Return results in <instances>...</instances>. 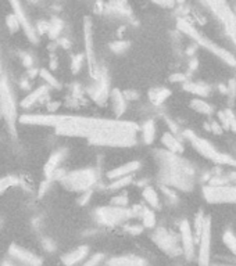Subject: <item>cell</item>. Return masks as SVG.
Instances as JSON below:
<instances>
[{"instance_id": "cell-2", "label": "cell", "mask_w": 236, "mask_h": 266, "mask_svg": "<svg viewBox=\"0 0 236 266\" xmlns=\"http://www.w3.org/2000/svg\"><path fill=\"white\" fill-rule=\"evenodd\" d=\"M162 168V180L164 185L172 186L180 190H192L194 185V169L185 160L170 151H156Z\"/></svg>"}, {"instance_id": "cell-36", "label": "cell", "mask_w": 236, "mask_h": 266, "mask_svg": "<svg viewBox=\"0 0 236 266\" xmlns=\"http://www.w3.org/2000/svg\"><path fill=\"white\" fill-rule=\"evenodd\" d=\"M39 74H40V76L44 78V81L46 82L48 85H50V86H53V87L58 86V81H57V78H54L53 75L50 74L48 69H40V71H39Z\"/></svg>"}, {"instance_id": "cell-7", "label": "cell", "mask_w": 236, "mask_h": 266, "mask_svg": "<svg viewBox=\"0 0 236 266\" xmlns=\"http://www.w3.org/2000/svg\"><path fill=\"white\" fill-rule=\"evenodd\" d=\"M134 217H135V214L132 210H128L125 207H116V205L103 207L94 212L96 221L102 225H106V226H116V225L130 221V218Z\"/></svg>"}, {"instance_id": "cell-30", "label": "cell", "mask_w": 236, "mask_h": 266, "mask_svg": "<svg viewBox=\"0 0 236 266\" xmlns=\"http://www.w3.org/2000/svg\"><path fill=\"white\" fill-rule=\"evenodd\" d=\"M140 217H142V222H143V226H144V228H148V229L154 228L156 215H154V212H153V211L143 207L142 211H140Z\"/></svg>"}, {"instance_id": "cell-41", "label": "cell", "mask_w": 236, "mask_h": 266, "mask_svg": "<svg viewBox=\"0 0 236 266\" xmlns=\"http://www.w3.org/2000/svg\"><path fill=\"white\" fill-rule=\"evenodd\" d=\"M92 197V190H86V192L81 193V197L78 198V204L80 205H85L90 200Z\"/></svg>"}, {"instance_id": "cell-44", "label": "cell", "mask_w": 236, "mask_h": 266, "mask_svg": "<svg viewBox=\"0 0 236 266\" xmlns=\"http://www.w3.org/2000/svg\"><path fill=\"white\" fill-rule=\"evenodd\" d=\"M126 230L130 232V235H139V233H142L143 228L142 226H138V225H135V226H128Z\"/></svg>"}, {"instance_id": "cell-40", "label": "cell", "mask_w": 236, "mask_h": 266, "mask_svg": "<svg viewBox=\"0 0 236 266\" xmlns=\"http://www.w3.org/2000/svg\"><path fill=\"white\" fill-rule=\"evenodd\" d=\"M126 204H128V198L125 196H118L112 200V205H116V207H125Z\"/></svg>"}, {"instance_id": "cell-1", "label": "cell", "mask_w": 236, "mask_h": 266, "mask_svg": "<svg viewBox=\"0 0 236 266\" xmlns=\"http://www.w3.org/2000/svg\"><path fill=\"white\" fill-rule=\"evenodd\" d=\"M20 121L26 125L52 126L57 135L85 137L96 146L130 147L136 144L138 126L130 121H112L99 118L56 115V114H25Z\"/></svg>"}, {"instance_id": "cell-32", "label": "cell", "mask_w": 236, "mask_h": 266, "mask_svg": "<svg viewBox=\"0 0 236 266\" xmlns=\"http://www.w3.org/2000/svg\"><path fill=\"white\" fill-rule=\"evenodd\" d=\"M203 221H204V215L200 211L199 214L196 215V218H194V242H199L200 233H202V229H203Z\"/></svg>"}, {"instance_id": "cell-15", "label": "cell", "mask_w": 236, "mask_h": 266, "mask_svg": "<svg viewBox=\"0 0 236 266\" xmlns=\"http://www.w3.org/2000/svg\"><path fill=\"white\" fill-rule=\"evenodd\" d=\"M8 255L12 257V260H16L20 264H22L25 266H40L42 265V260L34 255L32 253H30L28 250L18 247L16 244H12L8 248Z\"/></svg>"}, {"instance_id": "cell-54", "label": "cell", "mask_w": 236, "mask_h": 266, "mask_svg": "<svg viewBox=\"0 0 236 266\" xmlns=\"http://www.w3.org/2000/svg\"><path fill=\"white\" fill-rule=\"evenodd\" d=\"M194 68H198V61H196V60H193V61L190 62V69Z\"/></svg>"}, {"instance_id": "cell-49", "label": "cell", "mask_w": 236, "mask_h": 266, "mask_svg": "<svg viewBox=\"0 0 236 266\" xmlns=\"http://www.w3.org/2000/svg\"><path fill=\"white\" fill-rule=\"evenodd\" d=\"M58 43L62 44L64 49H68L70 47V42L67 40V39H60V40H58Z\"/></svg>"}, {"instance_id": "cell-52", "label": "cell", "mask_w": 236, "mask_h": 266, "mask_svg": "<svg viewBox=\"0 0 236 266\" xmlns=\"http://www.w3.org/2000/svg\"><path fill=\"white\" fill-rule=\"evenodd\" d=\"M38 72H39V71H38V69H35V68H28V76H30V78H34V76H35V75L38 74Z\"/></svg>"}, {"instance_id": "cell-48", "label": "cell", "mask_w": 236, "mask_h": 266, "mask_svg": "<svg viewBox=\"0 0 236 266\" xmlns=\"http://www.w3.org/2000/svg\"><path fill=\"white\" fill-rule=\"evenodd\" d=\"M58 107H60L58 103H50V104H48V110L53 114L54 111H57V108H58Z\"/></svg>"}, {"instance_id": "cell-59", "label": "cell", "mask_w": 236, "mask_h": 266, "mask_svg": "<svg viewBox=\"0 0 236 266\" xmlns=\"http://www.w3.org/2000/svg\"><path fill=\"white\" fill-rule=\"evenodd\" d=\"M214 266H230V265H214Z\"/></svg>"}, {"instance_id": "cell-57", "label": "cell", "mask_w": 236, "mask_h": 266, "mask_svg": "<svg viewBox=\"0 0 236 266\" xmlns=\"http://www.w3.org/2000/svg\"><path fill=\"white\" fill-rule=\"evenodd\" d=\"M3 76V74H2V64H0V78Z\"/></svg>"}, {"instance_id": "cell-31", "label": "cell", "mask_w": 236, "mask_h": 266, "mask_svg": "<svg viewBox=\"0 0 236 266\" xmlns=\"http://www.w3.org/2000/svg\"><path fill=\"white\" fill-rule=\"evenodd\" d=\"M222 239H224L225 246L230 248V253H234L236 255V236L234 235V232L232 230H226Z\"/></svg>"}, {"instance_id": "cell-6", "label": "cell", "mask_w": 236, "mask_h": 266, "mask_svg": "<svg viewBox=\"0 0 236 266\" xmlns=\"http://www.w3.org/2000/svg\"><path fill=\"white\" fill-rule=\"evenodd\" d=\"M178 28H180V31L185 32L186 35H189L190 37H193L196 42L199 44H202L203 47L206 49H208L210 51H212L216 56H218L222 61H225L226 64H230L232 67H235L236 65V58L232 54H230V51H226V50L221 49V47H218V44L212 43V40H208V39H206L204 36H202L199 32L196 31L194 28H193L192 25L186 22V21H184V19H180L178 21Z\"/></svg>"}, {"instance_id": "cell-51", "label": "cell", "mask_w": 236, "mask_h": 266, "mask_svg": "<svg viewBox=\"0 0 236 266\" xmlns=\"http://www.w3.org/2000/svg\"><path fill=\"white\" fill-rule=\"evenodd\" d=\"M48 186H49V182H44L42 186H40V192H39V196H42L44 193V190H48Z\"/></svg>"}, {"instance_id": "cell-5", "label": "cell", "mask_w": 236, "mask_h": 266, "mask_svg": "<svg viewBox=\"0 0 236 266\" xmlns=\"http://www.w3.org/2000/svg\"><path fill=\"white\" fill-rule=\"evenodd\" d=\"M0 111L6 121L7 126L12 133H16V124H17V108L14 103V97L7 83L6 76L0 78Z\"/></svg>"}, {"instance_id": "cell-12", "label": "cell", "mask_w": 236, "mask_h": 266, "mask_svg": "<svg viewBox=\"0 0 236 266\" xmlns=\"http://www.w3.org/2000/svg\"><path fill=\"white\" fill-rule=\"evenodd\" d=\"M88 94H89L94 103H98V104H104L107 100H108V96H110L108 79H107V75L103 69H102L99 76L94 79V85L88 87Z\"/></svg>"}, {"instance_id": "cell-13", "label": "cell", "mask_w": 236, "mask_h": 266, "mask_svg": "<svg viewBox=\"0 0 236 266\" xmlns=\"http://www.w3.org/2000/svg\"><path fill=\"white\" fill-rule=\"evenodd\" d=\"M10 4L12 7V12H14V15L17 17L20 22V26L24 29L25 35L26 37L31 40L32 43H36L38 42V35H36V29H35V26L30 22V19L26 17V14L22 10V6H21V3H20V0H10Z\"/></svg>"}, {"instance_id": "cell-33", "label": "cell", "mask_w": 236, "mask_h": 266, "mask_svg": "<svg viewBox=\"0 0 236 266\" xmlns=\"http://www.w3.org/2000/svg\"><path fill=\"white\" fill-rule=\"evenodd\" d=\"M18 185V179L17 178H12V176H6L3 179H0V194L6 192L7 189H10L12 186Z\"/></svg>"}, {"instance_id": "cell-11", "label": "cell", "mask_w": 236, "mask_h": 266, "mask_svg": "<svg viewBox=\"0 0 236 266\" xmlns=\"http://www.w3.org/2000/svg\"><path fill=\"white\" fill-rule=\"evenodd\" d=\"M84 31H85V49H86V58L88 65H89V74L90 76L96 79L102 72V68L98 64L96 56L94 51V42H92V25L89 22V18H85V24H84Z\"/></svg>"}, {"instance_id": "cell-16", "label": "cell", "mask_w": 236, "mask_h": 266, "mask_svg": "<svg viewBox=\"0 0 236 266\" xmlns=\"http://www.w3.org/2000/svg\"><path fill=\"white\" fill-rule=\"evenodd\" d=\"M88 254H89V247L81 246V247L75 248L74 251H71L68 254L62 255V262L66 266H74L76 264H80L82 260H85Z\"/></svg>"}, {"instance_id": "cell-53", "label": "cell", "mask_w": 236, "mask_h": 266, "mask_svg": "<svg viewBox=\"0 0 236 266\" xmlns=\"http://www.w3.org/2000/svg\"><path fill=\"white\" fill-rule=\"evenodd\" d=\"M50 67H52L53 69L57 68V61H56V58H54V57H52V61H50Z\"/></svg>"}, {"instance_id": "cell-42", "label": "cell", "mask_w": 236, "mask_h": 266, "mask_svg": "<svg viewBox=\"0 0 236 266\" xmlns=\"http://www.w3.org/2000/svg\"><path fill=\"white\" fill-rule=\"evenodd\" d=\"M22 64H24V67H26V68H31L32 65H34V58L31 57V54H28V53L22 54Z\"/></svg>"}, {"instance_id": "cell-56", "label": "cell", "mask_w": 236, "mask_h": 266, "mask_svg": "<svg viewBox=\"0 0 236 266\" xmlns=\"http://www.w3.org/2000/svg\"><path fill=\"white\" fill-rule=\"evenodd\" d=\"M3 266H17V265H12V264H10V262H4Z\"/></svg>"}, {"instance_id": "cell-45", "label": "cell", "mask_w": 236, "mask_h": 266, "mask_svg": "<svg viewBox=\"0 0 236 266\" xmlns=\"http://www.w3.org/2000/svg\"><path fill=\"white\" fill-rule=\"evenodd\" d=\"M162 192H164V193H166V196H168V197L171 198V200H174V201H175V200H176V196H175V193L172 192V190H171V189H168L167 186H162Z\"/></svg>"}, {"instance_id": "cell-35", "label": "cell", "mask_w": 236, "mask_h": 266, "mask_svg": "<svg viewBox=\"0 0 236 266\" xmlns=\"http://www.w3.org/2000/svg\"><path fill=\"white\" fill-rule=\"evenodd\" d=\"M128 47H130V42H125V40H118V42H112L110 44V50L114 51V53H117V54L124 53Z\"/></svg>"}, {"instance_id": "cell-60", "label": "cell", "mask_w": 236, "mask_h": 266, "mask_svg": "<svg viewBox=\"0 0 236 266\" xmlns=\"http://www.w3.org/2000/svg\"><path fill=\"white\" fill-rule=\"evenodd\" d=\"M32 1H39V0H32Z\"/></svg>"}, {"instance_id": "cell-24", "label": "cell", "mask_w": 236, "mask_h": 266, "mask_svg": "<svg viewBox=\"0 0 236 266\" xmlns=\"http://www.w3.org/2000/svg\"><path fill=\"white\" fill-rule=\"evenodd\" d=\"M142 137H143V142L146 143V144H152V143L154 142V137H156V125L154 121H146L142 126Z\"/></svg>"}, {"instance_id": "cell-26", "label": "cell", "mask_w": 236, "mask_h": 266, "mask_svg": "<svg viewBox=\"0 0 236 266\" xmlns=\"http://www.w3.org/2000/svg\"><path fill=\"white\" fill-rule=\"evenodd\" d=\"M184 89H185L186 92L193 93V94H196V96H203V97L210 93L208 86H206L203 83H194V82H186V83L184 85Z\"/></svg>"}, {"instance_id": "cell-28", "label": "cell", "mask_w": 236, "mask_h": 266, "mask_svg": "<svg viewBox=\"0 0 236 266\" xmlns=\"http://www.w3.org/2000/svg\"><path fill=\"white\" fill-rule=\"evenodd\" d=\"M190 107H192L194 111L200 112V114H206V115H210L212 112V105H210L207 101L202 99H194L190 101Z\"/></svg>"}, {"instance_id": "cell-4", "label": "cell", "mask_w": 236, "mask_h": 266, "mask_svg": "<svg viewBox=\"0 0 236 266\" xmlns=\"http://www.w3.org/2000/svg\"><path fill=\"white\" fill-rule=\"evenodd\" d=\"M98 179L99 178L94 169H80V171L66 174V176L60 182L66 189H68L71 192L82 193L90 190L96 185Z\"/></svg>"}, {"instance_id": "cell-39", "label": "cell", "mask_w": 236, "mask_h": 266, "mask_svg": "<svg viewBox=\"0 0 236 266\" xmlns=\"http://www.w3.org/2000/svg\"><path fill=\"white\" fill-rule=\"evenodd\" d=\"M103 258H104L103 254H94L90 257V260H88L82 266H99L102 264Z\"/></svg>"}, {"instance_id": "cell-21", "label": "cell", "mask_w": 236, "mask_h": 266, "mask_svg": "<svg viewBox=\"0 0 236 266\" xmlns=\"http://www.w3.org/2000/svg\"><path fill=\"white\" fill-rule=\"evenodd\" d=\"M62 157H64V151L62 150H58V151H54L53 154L50 155V158L46 162V165H44V175H46V178L50 179V176L52 174L56 171L58 165H60V162H62Z\"/></svg>"}, {"instance_id": "cell-3", "label": "cell", "mask_w": 236, "mask_h": 266, "mask_svg": "<svg viewBox=\"0 0 236 266\" xmlns=\"http://www.w3.org/2000/svg\"><path fill=\"white\" fill-rule=\"evenodd\" d=\"M184 136L192 143L193 149L196 150L198 153H200L203 157H206L207 160H210V161H212L214 164H218V165H232L234 160L230 158V155L218 151L208 140L196 136V133H193L190 130H185Z\"/></svg>"}, {"instance_id": "cell-10", "label": "cell", "mask_w": 236, "mask_h": 266, "mask_svg": "<svg viewBox=\"0 0 236 266\" xmlns=\"http://www.w3.org/2000/svg\"><path fill=\"white\" fill-rule=\"evenodd\" d=\"M152 239L166 254L171 255V257H178L182 253V248L178 246L176 237L172 233H170L168 230L162 229V228L157 229L152 236Z\"/></svg>"}, {"instance_id": "cell-58", "label": "cell", "mask_w": 236, "mask_h": 266, "mask_svg": "<svg viewBox=\"0 0 236 266\" xmlns=\"http://www.w3.org/2000/svg\"><path fill=\"white\" fill-rule=\"evenodd\" d=\"M232 165H234V167H236V160H234V162H232Z\"/></svg>"}, {"instance_id": "cell-38", "label": "cell", "mask_w": 236, "mask_h": 266, "mask_svg": "<svg viewBox=\"0 0 236 266\" xmlns=\"http://www.w3.org/2000/svg\"><path fill=\"white\" fill-rule=\"evenodd\" d=\"M224 114H225V118H226V122H228V126H230V129L236 130V117H235V114L232 112V110H225Z\"/></svg>"}, {"instance_id": "cell-34", "label": "cell", "mask_w": 236, "mask_h": 266, "mask_svg": "<svg viewBox=\"0 0 236 266\" xmlns=\"http://www.w3.org/2000/svg\"><path fill=\"white\" fill-rule=\"evenodd\" d=\"M6 24H7V28H8V31L10 32H17L21 28L20 26V22H18V19H17V17L14 15V12L12 14H8L6 17Z\"/></svg>"}, {"instance_id": "cell-55", "label": "cell", "mask_w": 236, "mask_h": 266, "mask_svg": "<svg viewBox=\"0 0 236 266\" xmlns=\"http://www.w3.org/2000/svg\"><path fill=\"white\" fill-rule=\"evenodd\" d=\"M21 87H25V89H28V87H30V85H28V82H26V81L21 82Z\"/></svg>"}, {"instance_id": "cell-9", "label": "cell", "mask_w": 236, "mask_h": 266, "mask_svg": "<svg viewBox=\"0 0 236 266\" xmlns=\"http://www.w3.org/2000/svg\"><path fill=\"white\" fill-rule=\"evenodd\" d=\"M199 266H210L212 254V218L207 217L203 221V229L199 237Z\"/></svg>"}, {"instance_id": "cell-37", "label": "cell", "mask_w": 236, "mask_h": 266, "mask_svg": "<svg viewBox=\"0 0 236 266\" xmlns=\"http://www.w3.org/2000/svg\"><path fill=\"white\" fill-rule=\"evenodd\" d=\"M82 62H84V57L81 54H75L71 58V71L74 72V74H78L80 71H81L82 67Z\"/></svg>"}, {"instance_id": "cell-27", "label": "cell", "mask_w": 236, "mask_h": 266, "mask_svg": "<svg viewBox=\"0 0 236 266\" xmlns=\"http://www.w3.org/2000/svg\"><path fill=\"white\" fill-rule=\"evenodd\" d=\"M62 21L60 18H53L50 22H48V35L50 39H57V36L62 31Z\"/></svg>"}, {"instance_id": "cell-18", "label": "cell", "mask_w": 236, "mask_h": 266, "mask_svg": "<svg viewBox=\"0 0 236 266\" xmlns=\"http://www.w3.org/2000/svg\"><path fill=\"white\" fill-rule=\"evenodd\" d=\"M108 99L112 100V110H114L116 117H121L125 112V108H126V99L124 97V93L121 92L120 89H112Z\"/></svg>"}, {"instance_id": "cell-29", "label": "cell", "mask_w": 236, "mask_h": 266, "mask_svg": "<svg viewBox=\"0 0 236 266\" xmlns=\"http://www.w3.org/2000/svg\"><path fill=\"white\" fill-rule=\"evenodd\" d=\"M134 182V178H132V175H126V176H122V178H117V179H114L108 185V189L112 190V192H116V190H120V189H124L126 186H130V183Z\"/></svg>"}, {"instance_id": "cell-22", "label": "cell", "mask_w": 236, "mask_h": 266, "mask_svg": "<svg viewBox=\"0 0 236 266\" xmlns=\"http://www.w3.org/2000/svg\"><path fill=\"white\" fill-rule=\"evenodd\" d=\"M46 93H48V86H39L21 101V107L22 108H30V107H32L35 103H38L39 100L42 99Z\"/></svg>"}, {"instance_id": "cell-47", "label": "cell", "mask_w": 236, "mask_h": 266, "mask_svg": "<svg viewBox=\"0 0 236 266\" xmlns=\"http://www.w3.org/2000/svg\"><path fill=\"white\" fill-rule=\"evenodd\" d=\"M186 79V76L184 74H175L171 76V81L172 82H178V81H185Z\"/></svg>"}, {"instance_id": "cell-46", "label": "cell", "mask_w": 236, "mask_h": 266, "mask_svg": "<svg viewBox=\"0 0 236 266\" xmlns=\"http://www.w3.org/2000/svg\"><path fill=\"white\" fill-rule=\"evenodd\" d=\"M124 97L126 100H134V99H136V97H138V93L130 92V90H125Z\"/></svg>"}, {"instance_id": "cell-25", "label": "cell", "mask_w": 236, "mask_h": 266, "mask_svg": "<svg viewBox=\"0 0 236 266\" xmlns=\"http://www.w3.org/2000/svg\"><path fill=\"white\" fill-rule=\"evenodd\" d=\"M142 196H143V198L146 200V203H148L152 208H158V207H160L158 194H157V192H156L153 187H150V186L143 187Z\"/></svg>"}, {"instance_id": "cell-23", "label": "cell", "mask_w": 236, "mask_h": 266, "mask_svg": "<svg viewBox=\"0 0 236 266\" xmlns=\"http://www.w3.org/2000/svg\"><path fill=\"white\" fill-rule=\"evenodd\" d=\"M171 96V92L166 89V87H154L149 92V99L150 101L154 105L162 104L166 100Z\"/></svg>"}, {"instance_id": "cell-50", "label": "cell", "mask_w": 236, "mask_h": 266, "mask_svg": "<svg viewBox=\"0 0 236 266\" xmlns=\"http://www.w3.org/2000/svg\"><path fill=\"white\" fill-rule=\"evenodd\" d=\"M44 247L46 248V250H49V251H52V250H53V248H54V246H53V244H52V243L49 242V240H44Z\"/></svg>"}, {"instance_id": "cell-20", "label": "cell", "mask_w": 236, "mask_h": 266, "mask_svg": "<svg viewBox=\"0 0 236 266\" xmlns=\"http://www.w3.org/2000/svg\"><path fill=\"white\" fill-rule=\"evenodd\" d=\"M107 266H146V264L138 257L126 255V257H116V258H112V260L108 261Z\"/></svg>"}, {"instance_id": "cell-8", "label": "cell", "mask_w": 236, "mask_h": 266, "mask_svg": "<svg viewBox=\"0 0 236 266\" xmlns=\"http://www.w3.org/2000/svg\"><path fill=\"white\" fill-rule=\"evenodd\" d=\"M203 196L212 204H224V203L236 204V186H204Z\"/></svg>"}, {"instance_id": "cell-43", "label": "cell", "mask_w": 236, "mask_h": 266, "mask_svg": "<svg viewBox=\"0 0 236 266\" xmlns=\"http://www.w3.org/2000/svg\"><path fill=\"white\" fill-rule=\"evenodd\" d=\"M210 129L212 130V133H217V135H221L222 133V126L216 122V121H212V126H210Z\"/></svg>"}, {"instance_id": "cell-14", "label": "cell", "mask_w": 236, "mask_h": 266, "mask_svg": "<svg viewBox=\"0 0 236 266\" xmlns=\"http://www.w3.org/2000/svg\"><path fill=\"white\" fill-rule=\"evenodd\" d=\"M180 242H182V253L188 261H192L194 257V236L188 221H182L180 225Z\"/></svg>"}, {"instance_id": "cell-17", "label": "cell", "mask_w": 236, "mask_h": 266, "mask_svg": "<svg viewBox=\"0 0 236 266\" xmlns=\"http://www.w3.org/2000/svg\"><path fill=\"white\" fill-rule=\"evenodd\" d=\"M140 168V162L139 161H130L128 164H124L121 167L116 168V169H112L107 172V178L110 180L117 179V178H122V176H126V175H132L135 171H138Z\"/></svg>"}, {"instance_id": "cell-19", "label": "cell", "mask_w": 236, "mask_h": 266, "mask_svg": "<svg viewBox=\"0 0 236 266\" xmlns=\"http://www.w3.org/2000/svg\"><path fill=\"white\" fill-rule=\"evenodd\" d=\"M162 144L167 147V151L170 153H174V154H180L184 151V146L180 144V142L175 137V135H172V132H167L164 133L162 137Z\"/></svg>"}]
</instances>
